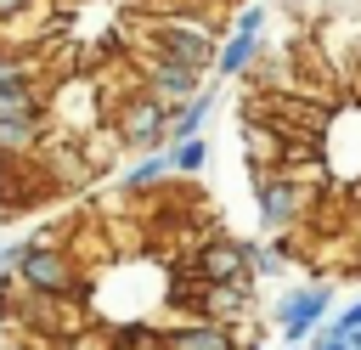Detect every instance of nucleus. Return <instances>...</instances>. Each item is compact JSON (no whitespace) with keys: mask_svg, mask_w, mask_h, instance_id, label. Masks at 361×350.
I'll return each mask as SVG.
<instances>
[{"mask_svg":"<svg viewBox=\"0 0 361 350\" xmlns=\"http://www.w3.org/2000/svg\"><path fill=\"white\" fill-rule=\"evenodd\" d=\"M169 102H158L152 90H135V96H124L118 102V113H113V135H118V147H130V152H158V147H169Z\"/></svg>","mask_w":361,"mask_h":350,"instance_id":"nucleus-1","label":"nucleus"},{"mask_svg":"<svg viewBox=\"0 0 361 350\" xmlns=\"http://www.w3.org/2000/svg\"><path fill=\"white\" fill-rule=\"evenodd\" d=\"M23 294H39V299H68V288L79 282L73 260L62 248H45V243H17V260H11Z\"/></svg>","mask_w":361,"mask_h":350,"instance_id":"nucleus-2","label":"nucleus"},{"mask_svg":"<svg viewBox=\"0 0 361 350\" xmlns=\"http://www.w3.org/2000/svg\"><path fill=\"white\" fill-rule=\"evenodd\" d=\"M214 34L203 28V23H186V17H158L152 23V56H164V62H180V68H197V73H209L214 68Z\"/></svg>","mask_w":361,"mask_h":350,"instance_id":"nucleus-3","label":"nucleus"},{"mask_svg":"<svg viewBox=\"0 0 361 350\" xmlns=\"http://www.w3.org/2000/svg\"><path fill=\"white\" fill-rule=\"evenodd\" d=\"M327 305H333V288H327V282H310V288H288V294L276 299V333H282L288 344H305V339L322 327Z\"/></svg>","mask_w":361,"mask_h":350,"instance_id":"nucleus-4","label":"nucleus"},{"mask_svg":"<svg viewBox=\"0 0 361 350\" xmlns=\"http://www.w3.org/2000/svg\"><path fill=\"white\" fill-rule=\"evenodd\" d=\"M259 34H265V6H248V11H237V28H231V40L214 51V73H220V79H243V73L259 62Z\"/></svg>","mask_w":361,"mask_h":350,"instance_id":"nucleus-5","label":"nucleus"},{"mask_svg":"<svg viewBox=\"0 0 361 350\" xmlns=\"http://www.w3.org/2000/svg\"><path fill=\"white\" fill-rule=\"evenodd\" d=\"M254 198H259V220H265L271 231H282V226H293V220L305 215V186H299L293 175H282V169H259Z\"/></svg>","mask_w":361,"mask_h":350,"instance_id":"nucleus-6","label":"nucleus"},{"mask_svg":"<svg viewBox=\"0 0 361 350\" xmlns=\"http://www.w3.org/2000/svg\"><path fill=\"white\" fill-rule=\"evenodd\" d=\"M39 113V68L28 56H0V119Z\"/></svg>","mask_w":361,"mask_h":350,"instance_id":"nucleus-7","label":"nucleus"},{"mask_svg":"<svg viewBox=\"0 0 361 350\" xmlns=\"http://www.w3.org/2000/svg\"><path fill=\"white\" fill-rule=\"evenodd\" d=\"M197 282H248V243L243 237H209L197 248Z\"/></svg>","mask_w":361,"mask_h":350,"instance_id":"nucleus-8","label":"nucleus"},{"mask_svg":"<svg viewBox=\"0 0 361 350\" xmlns=\"http://www.w3.org/2000/svg\"><path fill=\"white\" fill-rule=\"evenodd\" d=\"M141 90H152L158 102L180 107L186 96H197V90H203V73H197V68H180V62H164V56H152V62H147V79H141Z\"/></svg>","mask_w":361,"mask_h":350,"instance_id":"nucleus-9","label":"nucleus"},{"mask_svg":"<svg viewBox=\"0 0 361 350\" xmlns=\"http://www.w3.org/2000/svg\"><path fill=\"white\" fill-rule=\"evenodd\" d=\"M164 350H237V333L214 316H197V322H180L164 333Z\"/></svg>","mask_w":361,"mask_h":350,"instance_id":"nucleus-10","label":"nucleus"},{"mask_svg":"<svg viewBox=\"0 0 361 350\" xmlns=\"http://www.w3.org/2000/svg\"><path fill=\"white\" fill-rule=\"evenodd\" d=\"M214 102H220V96H214L209 85H203L197 96H186V102H180V107L169 113V141H186V135H203V124L214 119Z\"/></svg>","mask_w":361,"mask_h":350,"instance_id":"nucleus-11","label":"nucleus"},{"mask_svg":"<svg viewBox=\"0 0 361 350\" xmlns=\"http://www.w3.org/2000/svg\"><path fill=\"white\" fill-rule=\"evenodd\" d=\"M45 141V113H11L0 119V152H28Z\"/></svg>","mask_w":361,"mask_h":350,"instance_id":"nucleus-12","label":"nucleus"},{"mask_svg":"<svg viewBox=\"0 0 361 350\" xmlns=\"http://www.w3.org/2000/svg\"><path fill=\"white\" fill-rule=\"evenodd\" d=\"M164 152H169V175H203V164H209V141H203V135L169 141Z\"/></svg>","mask_w":361,"mask_h":350,"instance_id":"nucleus-13","label":"nucleus"},{"mask_svg":"<svg viewBox=\"0 0 361 350\" xmlns=\"http://www.w3.org/2000/svg\"><path fill=\"white\" fill-rule=\"evenodd\" d=\"M164 175H169V152L158 147V152H147V158H141L118 186H124V192H147V186H152V181H164Z\"/></svg>","mask_w":361,"mask_h":350,"instance_id":"nucleus-14","label":"nucleus"},{"mask_svg":"<svg viewBox=\"0 0 361 350\" xmlns=\"http://www.w3.org/2000/svg\"><path fill=\"white\" fill-rule=\"evenodd\" d=\"M158 344H164V333H158V327L130 322V327H118V333H113V344H107V350H158Z\"/></svg>","mask_w":361,"mask_h":350,"instance_id":"nucleus-15","label":"nucleus"},{"mask_svg":"<svg viewBox=\"0 0 361 350\" xmlns=\"http://www.w3.org/2000/svg\"><path fill=\"white\" fill-rule=\"evenodd\" d=\"M248 271H259V277H276V271H282V248L248 243Z\"/></svg>","mask_w":361,"mask_h":350,"instance_id":"nucleus-16","label":"nucleus"},{"mask_svg":"<svg viewBox=\"0 0 361 350\" xmlns=\"http://www.w3.org/2000/svg\"><path fill=\"white\" fill-rule=\"evenodd\" d=\"M305 350H350V339H344V333H338L333 322H322V327H316V333L305 339Z\"/></svg>","mask_w":361,"mask_h":350,"instance_id":"nucleus-17","label":"nucleus"},{"mask_svg":"<svg viewBox=\"0 0 361 350\" xmlns=\"http://www.w3.org/2000/svg\"><path fill=\"white\" fill-rule=\"evenodd\" d=\"M333 327H338V333H344V339H350V333H355V327H361V299H355V305H350V310H338V322H333Z\"/></svg>","mask_w":361,"mask_h":350,"instance_id":"nucleus-18","label":"nucleus"},{"mask_svg":"<svg viewBox=\"0 0 361 350\" xmlns=\"http://www.w3.org/2000/svg\"><path fill=\"white\" fill-rule=\"evenodd\" d=\"M34 0H0V23H11V17H23Z\"/></svg>","mask_w":361,"mask_h":350,"instance_id":"nucleus-19","label":"nucleus"},{"mask_svg":"<svg viewBox=\"0 0 361 350\" xmlns=\"http://www.w3.org/2000/svg\"><path fill=\"white\" fill-rule=\"evenodd\" d=\"M288 350H305V344H288Z\"/></svg>","mask_w":361,"mask_h":350,"instance_id":"nucleus-20","label":"nucleus"},{"mask_svg":"<svg viewBox=\"0 0 361 350\" xmlns=\"http://www.w3.org/2000/svg\"><path fill=\"white\" fill-rule=\"evenodd\" d=\"M158 350H164V344H158Z\"/></svg>","mask_w":361,"mask_h":350,"instance_id":"nucleus-21","label":"nucleus"}]
</instances>
